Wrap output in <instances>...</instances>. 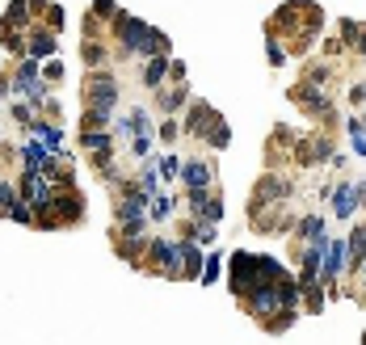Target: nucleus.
Listing matches in <instances>:
<instances>
[{"label": "nucleus", "instance_id": "nucleus-39", "mask_svg": "<svg viewBox=\"0 0 366 345\" xmlns=\"http://www.w3.org/2000/svg\"><path fill=\"white\" fill-rule=\"evenodd\" d=\"M152 139H156V135H135V139H131V156H148V152H152Z\"/></svg>", "mask_w": 366, "mask_h": 345}, {"label": "nucleus", "instance_id": "nucleus-19", "mask_svg": "<svg viewBox=\"0 0 366 345\" xmlns=\"http://www.w3.org/2000/svg\"><path fill=\"white\" fill-rule=\"evenodd\" d=\"M55 51H59V34L46 30V25H34V30H30V51H25V55H34V59H51Z\"/></svg>", "mask_w": 366, "mask_h": 345}, {"label": "nucleus", "instance_id": "nucleus-8", "mask_svg": "<svg viewBox=\"0 0 366 345\" xmlns=\"http://www.w3.org/2000/svg\"><path fill=\"white\" fill-rule=\"evenodd\" d=\"M215 118H219V110H215L211 101H202V97H198V101H190V105H185V122H181V135H190V139H198V143H202V139L211 135Z\"/></svg>", "mask_w": 366, "mask_h": 345}, {"label": "nucleus", "instance_id": "nucleus-16", "mask_svg": "<svg viewBox=\"0 0 366 345\" xmlns=\"http://www.w3.org/2000/svg\"><path fill=\"white\" fill-rule=\"evenodd\" d=\"M202 266H207V257H202L198 240L194 236H181V278L185 282H198L202 278Z\"/></svg>", "mask_w": 366, "mask_h": 345}, {"label": "nucleus", "instance_id": "nucleus-31", "mask_svg": "<svg viewBox=\"0 0 366 345\" xmlns=\"http://www.w3.org/2000/svg\"><path fill=\"white\" fill-rule=\"evenodd\" d=\"M63 21H67V13H63V4H55V0H51V4H46V13L38 17V25H46V30H55V34L63 30Z\"/></svg>", "mask_w": 366, "mask_h": 345}, {"label": "nucleus", "instance_id": "nucleus-6", "mask_svg": "<svg viewBox=\"0 0 366 345\" xmlns=\"http://www.w3.org/2000/svg\"><path fill=\"white\" fill-rule=\"evenodd\" d=\"M143 270H152V274H164V278H181V240H164V236H152Z\"/></svg>", "mask_w": 366, "mask_h": 345}, {"label": "nucleus", "instance_id": "nucleus-41", "mask_svg": "<svg viewBox=\"0 0 366 345\" xmlns=\"http://www.w3.org/2000/svg\"><path fill=\"white\" fill-rule=\"evenodd\" d=\"M42 114H46V118H55V122L63 118V110H59V101H55V97H46V101H42Z\"/></svg>", "mask_w": 366, "mask_h": 345}, {"label": "nucleus", "instance_id": "nucleus-42", "mask_svg": "<svg viewBox=\"0 0 366 345\" xmlns=\"http://www.w3.org/2000/svg\"><path fill=\"white\" fill-rule=\"evenodd\" d=\"M13 97V72H0V101Z\"/></svg>", "mask_w": 366, "mask_h": 345}, {"label": "nucleus", "instance_id": "nucleus-34", "mask_svg": "<svg viewBox=\"0 0 366 345\" xmlns=\"http://www.w3.org/2000/svg\"><path fill=\"white\" fill-rule=\"evenodd\" d=\"M21 198V190H17V181H4L0 177V219H8V211H13V202Z\"/></svg>", "mask_w": 366, "mask_h": 345}, {"label": "nucleus", "instance_id": "nucleus-18", "mask_svg": "<svg viewBox=\"0 0 366 345\" xmlns=\"http://www.w3.org/2000/svg\"><path fill=\"white\" fill-rule=\"evenodd\" d=\"M358 207H362V198H358V181H341V185L333 190V215H337V219H350Z\"/></svg>", "mask_w": 366, "mask_h": 345}, {"label": "nucleus", "instance_id": "nucleus-3", "mask_svg": "<svg viewBox=\"0 0 366 345\" xmlns=\"http://www.w3.org/2000/svg\"><path fill=\"white\" fill-rule=\"evenodd\" d=\"M80 97H84V105H89V110L118 114V97H122L118 76H114L110 67H89V72H84V84H80Z\"/></svg>", "mask_w": 366, "mask_h": 345}, {"label": "nucleus", "instance_id": "nucleus-40", "mask_svg": "<svg viewBox=\"0 0 366 345\" xmlns=\"http://www.w3.org/2000/svg\"><path fill=\"white\" fill-rule=\"evenodd\" d=\"M350 105H354V110L366 105V84H354V89H350Z\"/></svg>", "mask_w": 366, "mask_h": 345}, {"label": "nucleus", "instance_id": "nucleus-13", "mask_svg": "<svg viewBox=\"0 0 366 345\" xmlns=\"http://www.w3.org/2000/svg\"><path fill=\"white\" fill-rule=\"evenodd\" d=\"M181 185L185 190H211L215 185V160H207V156L181 160Z\"/></svg>", "mask_w": 366, "mask_h": 345}, {"label": "nucleus", "instance_id": "nucleus-10", "mask_svg": "<svg viewBox=\"0 0 366 345\" xmlns=\"http://www.w3.org/2000/svg\"><path fill=\"white\" fill-rule=\"evenodd\" d=\"M240 308H244V312H249V316H253L257 325H266V320H270L274 312H282L278 287H274V282H261V287H257V291H253V295H249V299L240 304Z\"/></svg>", "mask_w": 366, "mask_h": 345}, {"label": "nucleus", "instance_id": "nucleus-11", "mask_svg": "<svg viewBox=\"0 0 366 345\" xmlns=\"http://www.w3.org/2000/svg\"><path fill=\"white\" fill-rule=\"evenodd\" d=\"M190 101H194V97H190V80H164V84L156 89V110H160V118H164V114H181Z\"/></svg>", "mask_w": 366, "mask_h": 345}, {"label": "nucleus", "instance_id": "nucleus-15", "mask_svg": "<svg viewBox=\"0 0 366 345\" xmlns=\"http://www.w3.org/2000/svg\"><path fill=\"white\" fill-rule=\"evenodd\" d=\"M110 34H97V38H80V59L89 63V67H110L114 59H122V51L114 46L110 51V42H105Z\"/></svg>", "mask_w": 366, "mask_h": 345}, {"label": "nucleus", "instance_id": "nucleus-20", "mask_svg": "<svg viewBox=\"0 0 366 345\" xmlns=\"http://www.w3.org/2000/svg\"><path fill=\"white\" fill-rule=\"evenodd\" d=\"M17 156H21V169H30V173H38V169L46 164V156H51V148H46V143H42L38 135H30V131H25V143H21V152H17Z\"/></svg>", "mask_w": 366, "mask_h": 345}, {"label": "nucleus", "instance_id": "nucleus-38", "mask_svg": "<svg viewBox=\"0 0 366 345\" xmlns=\"http://www.w3.org/2000/svg\"><path fill=\"white\" fill-rule=\"evenodd\" d=\"M320 51H325V55H329V59H341V55H346V51H350V46H346V42H341V34H333V38H320Z\"/></svg>", "mask_w": 366, "mask_h": 345}, {"label": "nucleus", "instance_id": "nucleus-29", "mask_svg": "<svg viewBox=\"0 0 366 345\" xmlns=\"http://www.w3.org/2000/svg\"><path fill=\"white\" fill-rule=\"evenodd\" d=\"M303 80H312V84H333V63H320V59H312L308 67H303Z\"/></svg>", "mask_w": 366, "mask_h": 345}, {"label": "nucleus", "instance_id": "nucleus-23", "mask_svg": "<svg viewBox=\"0 0 366 345\" xmlns=\"http://www.w3.org/2000/svg\"><path fill=\"white\" fill-rule=\"evenodd\" d=\"M202 143H207L211 152H228V148H232V126H228V118H223V114L215 118V126H211V135H207Z\"/></svg>", "mask_w": 366, "mask_h": 345}, {"label": "nucleus", "instance_id": "nucleus-4", "mask_svg": "<svg viewBox=\"0 0 366 345\" xmlns=\"http://www.w3.org/2000/svg\"><path fill=\"white\" fill-rule=\"evenodd\" d=\"M223 278H228V287H232V299H249L257 287H261V270H257V253H249V249H236L232 257H228V270H223Z\"/></svg>", "mask_w": 366, "mask_h": 345}, {"label": "nucleus", "instance_id": "nucleus-32", "mask_svg": "<svg viewBox=\"0 0 366 345\" xmlns=\"http://www.w3.org/2000/svg\"><path fill=\"white\" fill-rule=\"evenodd\" d=\"M8 219H13V223H25V228H34V223H38V211H34L25 198H17V202H13V211H8Z\"/></svg>", "mask_w": 366, "mask_h": 345}, {"label": "nucleus", "instance_id": "nucleus-22", "mask_svg": "<svg viewBox=\"0 0 366 345\" xmlns=\"http://www.w3.org/2000/svg\"><path fill=\"white\" fill-rule=\"evenodd\" d=\"M295 320H299V308H282V312H274L261 329H266L270 337H282V333H291V329H295Z\"/></svg>", "mask_w": 366, "mask_h": 345}, {"label": "nucleus", "instance_id": "nucleus-45", "mask_svg": "<svg viewBox=\"0 0 366 345\" xmlns=\"http://www.w3.org/2000/svg\"><path fill=\"white\" fill-rule=\"evenodd\" d=\"M362 345H366V329H362Z\"/></svg>", "mask_w": 366, "mask_h": 345}, {"label": "nucleus", "instance_id": "nucleus-14", "mask_svg": "<svg viewBox=\"0 0 366 345\" xmlns=\"http://www.w3.org/2000/svg\"><path fill=\"white\" fill-rule=\"evenodd\" d=\"M110 240H114L118 261L143 270V261H148V245H152V232H143V236H110Z\"/></svg>", "mask_w": 366, "mask_h": 345}, {"label": "nucleus", "instance_id": "nucleus-12", "mask_svg": "<svg viewBox=\"0 0 366 345\" xmlns=\"http://www.w3.org/2000/svg\"><path fill=\"white\" fill-rule=\"evenodd\" d=\"M346 270H350L346 240H341V236H329L325 257H320V282H337V278H346Z\"/></svg>", "mask_w": 366, "mask_h": 345}, {"label": "nucleus", "instance_id": "nucleus-24", "mask_svg": "<svg viewBox=\"0 0 366 345\" xmlns=\"http://www.w3.org/2000/svg\"><path fill=\"white\" fill-rule=\"evenodd\" d=\"M173 211H177V198H173V194H164V190L152 194V202H148V219H152V223H164Z\"/></svg>", "mask_w": 366, "mask_h": 345}, {"label": "nucleus", "instance_id": "nucleus-9", "mask_svg": "<svg viewBox=\"0 0 366 345\" xmlns=\"http://www.w3.org/2000/svg\"><path fill=\"white\" fill-rule=\"evenodd\" d=\"M17 190H21V198H25L34 211L51 207V198H55V181H51L46 173H30V169H21V177H17Z\"/></svg>", "mask_w": 366, "mask_h": 345}, {"label": "nucleus", "instance_id": "nucleus-1", "mask_svg": "<svg viewBox=\"0 0 366 345\" xmlns=\"http://www.w3.org/2000/svg\"><path fill=\"white\" fill-rule=\"evenodd\" d=\"M266 30L278 34V38L287 34V38H291V42H287L291 55H308L312 42L325 34V8L312 4V0H287V4L274 8V17L266 21Z\"/></svg>", "mask_w": 366, "mask_h": 345}, {"label": "nucleus", "instance_id": "nucleus-7", "mask_svg": "<svg viewBox=\"0 0 366 345\" xmlns=\"http://www.w3.org/2000/svg\"><path fill=\"white\" fill-rule=\"evenodd\" d=\"M185 211H190L194 223H219L223 219V198H219L215 185L211 190H185Z\"/></svg>", "mask_w": 366, "mask_h": 345}, {"label": "nucleus", "instance_id": "nucleus-44", "mask_svg": "<svg viewBox=\"0 0 366 345\" xmlns=\"http://www.w3.org/2000/svg\"><path fill=\"white\" fill-rule=\"evenodd\" d=\"M46 4H51V0H30V13H34V21H38V17L46 13Z\"/></svg>", "mask_w": 366, "mask_h": 345}, {"label": "nucleus", "instance_id": "nucleus-28", "mask_svg": "<svg viewBox=\"0 0 366 345\" xmlns=\"http://www.w3.org/2000/svg\"><path fill=\"white\" fill-rule=\"evenodd\" d=\"M257 270H261V282H278L282 274H291L278 257H266V253H257Z\"/></svg>", "mask_w": 366, "mask_h": 345}, {"label": "nucleus", "instance_id": "nucleus-26", "mask_svg": "<svg viewBox=\"0 0 366 345\" xmlns=\"http://www.w3.org/2000/svg\"><path fill=\"white\" fill-rule=\"evenodd\" d=\"M156 139H160L164 148H173V143L181 139V122H177V114H164V118L156 122Z\"/></svg>", "mask_w": 366, "mask_h": 345}, {"label": "nucleus", "instance_id": "nucleus-36", "mask_svg": "<svg viewBox=\"0 0 366 345\" xmlns=\"http://www.w3.org/2000/svg\"><path fill=\"white\" fill-rule=\"evenodd\" d=\"M89 13H93L97 21H105V30H110V21L118 17V4H114V0H93V4H89Z\"/></svg>", "mask_w": 366, "mask_h": 345}, {"label": "nucleus", "instance_id": "nucleus-25", "mask_svg": "<svg viewBox=\"0 0 366 345\" xmlns=\"http://www.w3.org/2000/svg\"><path fill=\"white\" fill-rule=\"evenodd\" d=\"M266 59H270V67H287V59H291L287 42L278 34H270V30H266Z\"/></svg>", "mask_w": 366, "mask_h": 345}, {"label": "nucleus", "instance_id": "nucleus-27", "mask_svg": "<svg viewBox=\"0 0 366 345\" xmlns=\"http://www.w3.org/2000/svg\"><path fill=\"white\" fill-rule=\"evenodd\" d=\"M156 169H160L164 181H181V156H177V152L164 148V156H156Z\"/></svg>", "mask_w": 366, "mask_h": 345}, {"label": "nucleus", "instance_id": "nucleus-17", "mask_svg": "<svg viewBox=\"0 0 366 345\" xmlns=\"http://www.w3.org/2000/svg\"><path fill=\"white\" fill-rule=\"evenodd\" d=\"M169 63H173V55H152V59H143V72H139V84L148 89V93H156L164 80H169Z\"/></svg>", "mask_w": 366, "mask_h": 345}, {"label": "nucleus", "instance_id": "nucleus-33", "mask_svg": "<svg viewBox=\"0 0 366 345\" xmlns=\"http://www.w3.org/2000/svg\"><path fill=\"white\" fill-rule=\"evenodd\" d=\"M223 266H228V261H223L219 253H211V257H207V266H202V278H198V282H202V287L219 282V278H223Z\"/></svg>", "mask_w": 366, "mask_h": 345}, {"label": "nucleus", "instance_id": "nucleus-30", "mask_svg": "<svg viewBox=\"0 0 366 345\" xmlns=\"http://www.w3.org/2000/svg\"><path fill=\"white\" fill-rule=\"evenodd\" d=\"M148 194H160V169H156V160H148V164H139V177H135Z\"/></svg>", "mask_w": 366, "mask_h": 345}, {"label": "nucleus", "instance_id": "nucleus-35", "mask_svg": "<svg viewBox=\"0 0 366 345\" xmlns=\"http://www.w3.org/2000/svg\"><path fill=\"white\" fill-rule=\"evenodd\" d=\"M299 236H303V240L325 236V219H320V215H299Z\"/></svg>", "mask_w": 366, "mask_h": 345}, {"label": "nucleus", "instance_id": "nucleus-21", "mask_svg": "<svg viewBox=\"0 0 366 345\" xmlns=\"http://www.w3.org/2000/svg\"><path fill=\"white\" fill-rule=\"evenodd\" d=\"M84 152H114V131H80V139H76Z\"/></svg>", "mask_w": 366, "mask_h": 345}, {"label": "nucleus", "instance_id": "nucleus-43", "mask_svg": "<svg viewBox=\"0 0 366 345\" xmlns=\"http://www.w3.org/2000/svg\"><path fill=\"white\" fill-rule=\"evenodd\" d=\"M354 55L366 59V21H362V30H358V38H354Z\"/></svg>", "mask_w": 366, "mask_h": 345}, {"label": "nucleus", "instance_id": "nucleus-2", "mask_svg": "<svg viewBox=\"0 0 366 345\" xmlns=\"http://www.w3.org/2000/svg\"><path fill=\"white\" fill-rule=\"evenodd\" d=\"M287 97H291V105H299L303 114H312V118H320L325 126H337V105H333V93L325 89V84H312V80H295L291 89H287Z\"/></svg>", "mask_w": 366, "mask_h": 345}, {"label": "nucleus", "instance_id": "nucleus-37", "mask_svg": "<svg viewBox=\"0 0 366 345\" xmlns=\"http://www.w3.org/2000/svg\"><path fill=\"white\" fill-rule=\"evenodd\" d=\"M42 80H46V84H59V80H63V63H59V55L42 59Z\"/></svg>", "mask_w": 366, "mask_h": 345}, {"label": "nucleus", "instance_id": "nucleus-5", "mask_svg": "<svg viewBox=\"0 0 366 345\" xmlns=\"http://www.w3.org/2000/svg\"><path fill=\"white\" fill-rule=\"evenodd\" d=\"M51 211H55V219H59L63 228H80V223L89 219V198L76 190V181H72V185H55Z\"/></svg>", "mask_w": 366, "mask_h": 345}]
</instances>
